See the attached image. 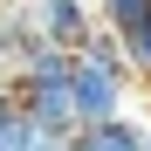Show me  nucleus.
Here are the masks:
<instances>
[{
  "mask_svg": "<svg viewBox=\"0 0 151 151\" xmlns=\"http://www.w3.org/2000/svg\"><path fill=\"white\" fill-rule=\"evenodd\" d=\"M96 21H103L110 35L137 28V21H151V0H96Z\"/></svg>",
  "mask_w": 151,
  "mask_h": 151,
  "instance_id": "423d86ee",
  "label": "nucleus"
},
{
  "mask_svg": "<svg viewBox=\"0 0 151 151\" xmlns=\"http://www.w3.org/2000/svg\"><path fill=\"white\" fill-rule=\"evenodd\" d=\"M41 144H48V137L21 117V103H14V96H0V151H41Z\"/></svg>",
  "mask_w": 151,
  "mask_h": 151,
  "instance_id": "39448f33",
  "label": "nucleus"
},
{
  "mask_svg": "<svg viewBox=\"0 0 151 151\" xmlns=\"http://www.w3.org/2000/svg\"><path fill=\"white\" fill-rule=\"evenodd\" d=\"M41 151H69V144H41Z\"/></svg>",
  "mask_w": 151,
  "mask_h": 151,
  "instance_id": "6e6552de",
  "label": "nucleus"
},
{
  "mask_svg": "<svg viewBox=\"0 0 151 151\" xmlns=\"http://www.w3.org/2000/svg\"><path fill=\"white\" fill-rule=\"evenodd\" d=\"M89 7H96V0H89Z\"/></svg>",
  "mask_w": 151,
  "mask_h": 151,
  "instance_id": "9d476101",
  "label": "nucleus"
},
{
  "mask_svg": "<svg viewBox=\"0 0 151 151\" xmlns=\"http://www.w3.org/2000/svg\"><path fill=\"white\" fill-rule=\"evenodd\" d=\"M28 7V21H35V35L48 41V48H83L89 35H96V7L89 0H21Z\"/></svg>",
  "mask_w": 151,
  "mask_h": 151,
  "instance_id": "7ed1b4c3",
  "label": "nucleus"
},
{
  "mask_svg": "<svg viewBox=\"0 0 151 151\" xmlns=\"http://www.w3.org/2000/svg\"><path fill=\"white\" fill-rule=\"evenodd\" d=\"M69 103H76V131H89V124H110L131 110V76L124 69H103L89 55H76L69 69Z\"/></svg>",
  "mask_w": 151,
  "mask_h": 151,
  "instance_id": "f257e3e1",
  "label": "nucleus"
},
{
  "mask_svg": "<svg viewBox=\"0 0 151 151\" xmlns=\"http://www.w3.org/2000/svg\"><path fill=\"white\" fill-rule=\"evenodd\" d=\"M69 69H76V62H69ZM14 103H21V117H28L48 144H69V137H76L69 76H35V83H14Z\"/></svg>",
  "mask_w": 151,
  "mask_h": 151,
  "instance_id": "f03ea898",
  "label": "nucleus"
},
{
  "mask_svg": "<svg viewBox=\"0 0 151 151\" xmlns=\"http://www.w3.org/2000/svg\"><path fill=\"white\" fill-rule=\"evenodd\" d=\"M0 7H7V0H0Z\"/></svg>",
  "mask_w": 151,
  "mask_h": 151,
  "instance_id": "1a4fd4ad",
  "label": "nucleus"
},
{
  "mask_svg": "<svg viewBox=\"0 0 151 151\" xmlns=\"http://www.w3.org/2000/svg\"><path fill=\"white\" fill-rule=\"evenodd\" d=\"M124 62H131V76H144L151 83V21H137V28H124Z\"/></svg>",
  "mask_w": 151,
  "mask_h": 151,
  "instance_id": "0eeeda50",
  "label": "nucleus"
},
{
  "mask_svg": "<svg viewBox=\"0 0 151 151\" xmlns=\"http://www.w3.org/2000/svg\"><path fill=\"white\" fill-rule=\"evenodd\" d=\"M69 151H151V124H137L131 110L110 117V124H89V131H76Z\"/></svg>",
  "mask_w": 151,
  "mask_h": 151,
  "instance_id": "20e7f679",
  "label": "nucleus"
}]
</instances>
